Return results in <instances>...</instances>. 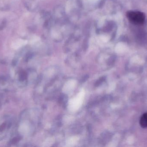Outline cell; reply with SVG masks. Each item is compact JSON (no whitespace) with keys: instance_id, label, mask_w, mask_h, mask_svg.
<instances>
[{"instance_id":"cell-2","label":"cell","mask_w":147,"mask_h":147,"mask_svg":"<svg viewBox=\"0 0 147 147\" xmlns=\"http://www.w3.org/2000/svg\"><path fill=\"white\" fill-rule=\"evenodd\" d=\"M140 124L143 128H147V113L142 115L140 120Z\"/></svg>"},{"instance_id":"cell-1","label":"cell","mask_w":147,"mask_h":147,"mask_svg":"<svg viewBox=\"0 0 147 147\" xmlns=\"http://www.w3.org/2000/svg\"><path fill=\"white\" fill-rule=\"evenodd\" d=\"M127 17L130 22L136 25H142L145 22V15L140 11H129L127 14Z\"/></svg>"}]
</instances>
